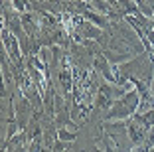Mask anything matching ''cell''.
<instances>
[{
    "label": "cell",
    "mask_w": 154,
    "mask_h": 152,
    "mask_svg": "<svg viewBox=\"0 0 154 152\" xmlns=\"http://www.w3.org/2000/svg\"><path fill=\"white\" fill-rule=\"evenodd\" d=\"M63 26L67 32H73V26H71V18H67V16H63Z\"/></svg>",
    "instance_id": "cell-1"
}]
</instances>
